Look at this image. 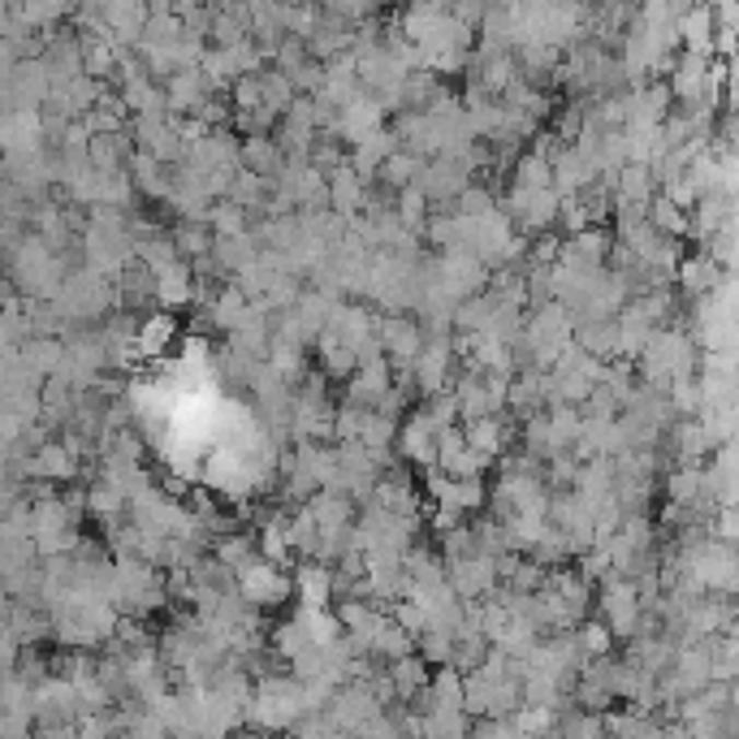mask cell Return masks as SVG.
Returning <instances> with one entry per match:
<instances>
[{"label": "cell", "mask_w": 739, "mask_h": 739, "mask_svg": "<svg viewBox=\"0 0 739 739\" xmlns=\"http://www.w3.org/2000/svg\"><path fill=\"white\" fill-rule=\"evenodd\" d=\"M234 579H238V593H243L251 606H260V610H278V606L290 601V593H294L290 571L260 554L243 558V562L234 566Z\"/></svg>", "instance_id": "6da1fadb"}, {"label": "cell", "mask_w": 739, "mask_h": 739, "mask_svg": "<svg viewBox=\"0 0 739 739\" xmlns=\"http://www.w3.org/2000/svg\"><path fill=\"white\" fill-rule=\"evenodd\" d=\"M446 584L450 593L467 601V597H484L493 584H497V571H493V558L484 554H462L446 562Z\"/></svg>", "instance_id": "7a4b0ae2"}, {"label": "cell", "mask_w": 739, "mask_h": 739, "mask_svg": "<svg viewBox=\"0 0 739 739\" xmlns=\"http://www.w3.org/2000/svg\"><path fill=\"white\" fill-rule=\"evenodd\" d=\"M385 126V108L372 99V95H355L351 104H342L338 108V126H333V134L347 143V148H355L360 139H368Z\"/></svg>", "instance_id": "3957f363"}, {"label": "cell", "mask_w": 739, "mask_h": 739, "mask_svg": "<svg viewBox=\"0 0 739 739\" xmlns=\"http://www.w3.org/2000/svg\"><path fill=\"white\" fill-rule=\"evenodd\" d=\"M290 584H294V597L303 606H329L333 601V566L329 562H316V558L290 562Z\"/></svg>", "instance_id": "277c9868"}, {"label": "cell", "mask_w": 739, "mask_h": 739, "mask_svg": "<svg viewBox=\"0 0 739 739\" xmlns=\"http://www.w3.org/2000/svg\"><path fill=\"white\" fill-rule=\"evenodd\" d=\"M165 108L174 113V117H183V113H195L208 95H212V87H208V79L199 74V66H186V70H174L165 83Z\"/></svg>", "instance_id": "5b68a950"}, {"label": "cell", "mask_w": 739, "mask_h": 739, "mask_svg": "<svg viewBox=\"0 0 739 739\" xmlns=\"http://www.w3.org/2000/svg\"><path fill=\"white\" fill-rule=\"evenodd\" d=\"M727 278V269L714 260V256H688L683 251V260L675 265V281H679V290H683V298H696V294H709L718 281Z\"/></svg>", "instance_id": "8992f818"}, {"label": "cell", "mask_w": 739, "mask_h": 739, "mask_svg": "<svg viewBox=\"0 0 739 739\" xmlns=\"http://www.w3.org/2000/svg\"><path fill=\"white\" fill-rule=\"evenodd\" d=\"M675 35H679V44H688L692 52H714V9H709V0L701 4H688L679 17H675Z\"/></svg>", "instance_id": "52a82bcc"}, {"label": "cell", "mask_w": 739, "mask_h": 739, "mask_svg": "<svg viewBox=\"0 0 739 739\" xmlns=\"http://www.w3.org/2000/svg\"><path fill=\"white\" fill-rule=\"evenodd\" d=\"M325 186H329V208L342 212V216H355L364 208V186L368 178H360L351 165H338L333 174H325Z\"/></svg>", "instance_id": "ba28073f"}, {"label": "cell", "mask_w": 739, "mask_h": 739, "mask_svg": "<svg viewBox=\"0 0 739 739\" xmlns=\"http://www.w3.org/2000/svg\"><path fill=\"white\" fill-rule=\"evenodd\" d=\"M256 251H260V243L251 238V230H243V234H221V238L212 243V260L221 265L225 278H234L238 269H247V265L256 260Z\"/></svg>", "instance_id": "9c48e42d"}, {"label": "cell", "mask_w": 739, "mask_h": 739, "mask_svg": "<svg viewBox=\"0 0 739 739\" xmlns=\"http://www.w3.org/2000/svg\"><path fill=\"white\" fill-rule=\"evenodd\" d=\"M385 670H389V679H394V696H398V701H411V696L429 683V670H433V666H429V661L411 648V653H402V657L385 661Z\"/></svg>", "instance_id": "30bf717a"}, {"label": "cell", "mask_w": 739, "mask_h": 739, "mask_svg": "<svg viewBox=\"0 0 739 739\" xmlns=\"http://www.w3.org/2000/svg\"><path fill=\"white\" fill-rule=\"evenodd\" d=\"M174 333H178V320H174V312H165V307H161V312H152V316L134 329V347H139V355L161 360Z\"/></svg>", "instance_id": "8fae6325"}, {"label": "cell", "mask_w": 739, "mask_h": 739, "mask_svg": "<svg viewBox=\"0 0 739 739\" xmlns=\"http://www.w3.org/2000/svg\"><path fill=\"white\" fill-rule=\"evenodd\" d=\"M238 165H243V169H256V174L278 178L281 174L278 139H273V134H247V139L238 143Z\"/></svg>", "instance_id": "7c38bea8"}, {"label": "cell", "mask_w": 739, "mask_h": 739, "mask_svg": "<svg viewBox=\"0 0 739 739\" xmlns=\"http://www.w3.org/2000/svg\"><path fill=\"white\" fill-rule=\"evenodd\" d=\"M152 278H156V307H165V312L190 307V265H186V260L161 269V273H152Z\"/></svg>", "instance_id": "4fadbf2b"}, {"label": "cell", "mask_w": 739, "mask_h": 739, "mask_svg": "<svg viewBox=\"0 0 739 739\" xmlns=\"http://www.w3.org/2000/svg\"><path fill=\"white\" fill-rule=\"evenodd\" d=\"M169 238H174V247H178V256L183 260H195V256H208L212 251V243H216V234H212V225H208V216H183L174 230H169Z\"/></svg>", "instance_id": "5bb4252c"}, {"label": "cell", "mask_w": 739, "mask_h": 739, "mask_svg": "<svg viewBox=\"0 0 739 739\" xmlns=\"http://www.w3.org/2000/svg\"><path fill=\"white\" fill-rule=\"evenodd\" d=\"M645 221L657 234H670V238H688V208L670 203L661 190H653L645 203Z\"/></svg>", "instance_id": "9a60e30c"}, {"label": "cell", "mask_w": 739, "mask_h": 739, "mask_svg": "<svg viewBox=\"0 0 739 739\" xmlns=\"http://www.w3.org/2000/svg\"><path fill=\"white\" fill-rule=\"evenodd\" d=\"M394 216H398V225L402 230H411V234H420L424 238V221H429V195L420 190V186H398V195H394Z\"/></svg>", "instance_id": "2e32d148"}, {"label": "cell", "mask_w": 739, "mask_h": 739, "mask_svg": "<svg viewBox=\"0 0 739 739\" xmlns=\"http://www.w3.org/2000/svg\"><path fill=\"white\" fill-rule=\"evenodd\" d=\"M546 420H550V446L554 450H571L575 446V437H579V407L575 402H554V407H546Z\"/></svg>", "instance_id": "e0dca14e"}, {"label": "cell", "mask_w": 739, "mask_h": 739, "mask_svg": "<svg viewBox=\"0 0 739 739\" xmlns=\"http://www.w3.org/2000/svg\"><path fill=\"white\" fill-rule=\"evenodd\" d=\"M411 648H415V636H411V632H402L394 619H385V623L372 632L368 653L376 657V661H394V657H402V653H411Z\"/></svg>", "instance_id": "ac0fdd59"}, {"label": "cell", "mask_w": 739, "mask_h": 739, "mask_svg": "<svg viewBox=\"0 0 739 739\" xmlns=\"http://www.w3.org/2000/svg\"><path fill=\"white\" fill-rule=\"evenodd\" d=\"M208 225H212V234L221 238V234H243L247 225H251V216H247V208L243 203H234V199H212L208 203Z\"/></svg>", "instance_id": "d6986e66"}, {"label": "cell", "mask_w": 739, "mask_h": 739, "mask_svg": "<svg viewBox=\"0 0 739 739\" xmlns=\"http://www.w3.org/2000/svg\"><path fill=\"white\" fill-rule=\"evenodd\" d=\"M506 178H511V186H524V190L550 186V161H546V156H537V152H519Z\"/></svg>", "instance_id": "ffe728a7"}, {"label": "cell", "mask_w": 739, "mask_h": 739, "mask_svg": "<svg viewBox=\"0 0 739 739\" xmlns=\"http://www.w3.org/2000/svg\"><path fill=\"white\" fill-rule=\"evenodd\" d=\"M294 95H298L294 92V83L281 74L278 66H269V61H265V66H260V99H265L273 113H285Z\"/></svg>", "instance_id": "44dd1931"}, {"label": "cell", "mask_w": 739, "mask_h": 739, "mask_svg": "<svg viewBox=\"0 0 739 739\" xmlns=\"http://www.w3.org/2000/svg\"><path fill=\"white\" fill-rule=\"evenodd\" d=\"M424 165V156H415V152H407V148H394L385 161H380V169H376V178L389 186H407L415 178V169Z\"/></svg>", "instance_id": "7402d4cb"}, {"label": "cell", "mask_w": 739, "mask_h": 739, "mask_svg": "<svg viewBox=\"0 0 739 739\" xmlns=\"http://www.w3.org/2000/svg\"><path fill=\"white\" fill-rule=\"evenodd\" d=\"M575 641H579V648H584V657L614 653V636H610V627H606L597 614H588V619H579V623H575Z\"/></svg>", "instance_id": "603a6c76"}, {"label": "cell", "mask_w": 739, "mask_h": 739, "mask_svg": "<svg viewBox=\"0 0 739 739\" xmlns=\"http://www.w3.org/2000/svg\"><path fill=\"white\" fill-rule=\"evenodd\" d=\"M394 437H398V420H389V415H380V411L368 407V415H364V424H360V442H364L368 450H389Z\"/></svg>", "instance_id": "cb8c5ba5"}, {"label": "cell", "mask_w": 739, "mask_h": 739, "mask_svg": "<svg viewBox=\"0 0 739 739\" xmlns=\"http://www.w3.org/2000/svg\"><path fill=\"white\" fill-rule=\"evenodd\" d=\"M269 636H273V648H278L285 661H290V657H298L303 648L312 645V636H307V627L298 623V614H294V619H285V623H278V627H269Z\"/></svg>", "instance_id": "d4e9b609"}, {"label": "cell", "mask_w": 739, "mask_h": 739, "mask_svg": "<svg viewBox=\"0 0 739 739\" xmlns=\"http://www.w3.org/2000/svg\"><path fill=\"white\" fill-rule=\"evenodd\" d=\"M450 648H455V636H450V632L424 627V632L415 636V653H420L429 666H442V661H450Z\"/></svg>", "instance_id": "484cf974"}, {"label": "cell", "mask_w": 739, "mask_h": 739, "mask_svg": "<svg viewBox=\"0 0 739 739\" xmlns=\"http://www.w3.org/2000/svg\"><path fill=\"white\" fill-rule=\"evenodd\" d=\"M579 126H584V104H571V108H562V113H558L554 126H550V130H554V134H558V139H562V143H575Z\"/></svg>", "instance_id": "4316f807"}, {"label": "cell", "mask_w": 739, "mask_h": 739, "mask_svg": "<svg viewBox=\"0 0 739 739\" xmlns=\"http://www.w3.org/2000/svg\"><path fill=\"white\" fill-rule=\"evenodd\" d=\"M39 471L44 476H74V462L61 446H48V450H39Z\"/></svg>", "instance_id": "83f0119b"}]
</instances>
